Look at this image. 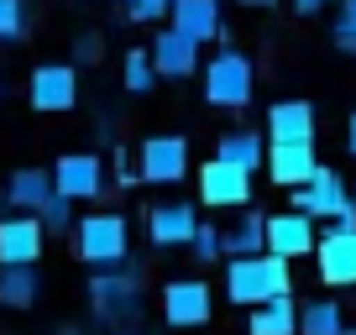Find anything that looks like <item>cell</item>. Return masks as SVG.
Wrapping results in <instances>:
<instances>
[{"label":"cell","mask_w":356,"mask_h":335,"mask_svg":"<svg viewBox=\"0 0 356 335\" xmlns=\"http://www.w3.org/2000/svg\"><path fill=\"white\" fill-rule=\"evenodd\" d=\"M194 225H200L194 204H184V199H173V204H152V210H147V241L163 246V252H173V246H189Z\"/></svg>","instance_id":"obj_15"},{"label":"cell","mask_w":356,"mask_h":335,"mask_svg":"<svg viewBox=\"0 0 356 335\" xmlns=\"http://www.w3.org/2000/svg\"><path fill=\"white\" fill-rule=\"evenodd\" d=\"M346 320H341V304L335 299H304L299 304V325L293 335H341Z\"/></svg>","instance_id":"obj_23"},{"label":"cell","mask_w":356,"mask_h":335,"mask_svg":"<svg viewBox=\"0 0 356 335\" xmlns=\"http://www.w3.org/2000/svg\"><path fill=\"white\" fill-rule=\"evenodd\" d=\"M79 257L95 272L126 268V257H131V225H126V215H115V210L84 215V220H79Z\"/></svg>","instance_id":"obj_2"},{"label":"cell","mask_w":356,"mask_h":335,"mask_svg":"<svg viewBox=\"0 0 356 335\" xmlns=\"http://www.w3.org/2000/svg\"><path fill=\"white\" fill-rule=\"evenodd\" d=\"M53 335H84V330H79V325H58Z\"/></svg>","instance_id":"obj_33"},{"label":"cell","mask_w":356,"mask_h":335,"mask_svg":"<svg viewBox=\"0 0 356 335\" xmlns=\"http://www.w3.org/2000/svg\"><path fill=\"white\" fill-rule=\"evenodd\" d=\"M168 6H173V0H131L126 16H131V22H157V16H168Z\"/></svg>","instance_id":"obj_31"},{"label":"cell","mask_w":356,"mask_h":335,"mask_svg":"<svg viewBox=\"0 0 356 335\" xmlns=\"http://www.w3.org/2000/svg\"><path fill=\"white\" fill-rule=\"evenodd\" d=\"M346 147L356 152V115H351V131H346Z\"/></svg>","instance_id":"obj_34"},{"label":"cell","mask_w":356,"mask_h":335,"mask_svg":"<svg viewBox=\"0 0 356 335\" xmlns=\"http://www.w3.org/2000/svg\"><path fill=\"white\" fill-rule=\"evenodd\" d=\"M0 194H6V204H11V210L37 215L47 199H53V173H47V168H16Z\"/></svg>","instance_id":"obj_19"},{"label":"cell","mask_w":356,"mask_h":335,"mask_svg":"<svg viewBox=\"0 0 356 335\" xmlns=\"http://www.w3.org/2000/svg\"><path fill=\"white\" fill-rule=\"evenodd\" d=\"M37 225H42V236H68V225H74V199L53 194V199L37 210Z\"/></svg>","instance_id":"obj_26"},{"label":"cell","mask_w":356,"mask_h":335,"mask_svg":"<svg viewBox=\"0 0 356 335\" xmlns=\"http://www.w3.org/2000/svg\"><path fill=\"white\" fill-rule=\"evenodd\" d=\"M26 37V0H0V42Z\"/></svg>","instance_id":"obj_27"},{"label":"cell","mask_w":356,"mask_h":335,"mask_svg":"<svg viewBox=\"0 0 356 335\" xmlns=\"http://www.w3.org/2000/svg\"><path fill=\"white\" fill-rule=\"evenodd\" d=\"M53 194H63V199H100L105 194V163L95 152H63L53 163Z\"/></svg>","instance_id":"obj_11"},{"label":"cell","mask_w":356,"mask_h":335,"mask_svg":"<svg viewBox=\"0 0 356 335\" xmlns=\"http://www.w3.org/2000/svg\"><path fill=\"white\" fill-rule=\"evenodd\" d=\"M37 293H42L37 268H0V304L6 309H32Z\"/></svg>","instance_id":"obj_24"},{"label":"cell","mask_w":356,"mask_h":335,"mask_svg":"<svg viewBox=\"0 0 356 335\" xmlns=\"http://www.w3.org/2000/svg\"><path fill=\"white\" fill-rule=\"evenodd\" d=\"M0 204H6V194H0Z\"/></svg>","instance_id":"obj_37"},{"label":"cell","mask_w":356,"mask_h":335,"mask_svg":"<svg viewBox=\"0 0 356 335\" xmlns=\"http://www.w3.org/2000/svg\"><path fill=\"white\" fill-rule=\"evenodd\" d=\"M89 304H95V314L111 325H126L136 309H142V299H136V278L126 268H105L89 278Z\"/></svg>","instance_id":"obj_8"},{"label":"cell","mask_w":356,"mask_h":335,"mask_svg":"<svg viewBox=\"0 0 356 335\" xmlns=\"http://www.w3.org/2000/svg\"><path fill=\"white\" fill-rule=\"evenodd\" d=\"M335 42L346 47V53H356V0H341V6H335Z\"/></svg>","instance_id":"obj_29"},{"label":"cell","mask_w":356,"mask_h":335,"mask_svg":"<svg viewBox=\"0 0 356 335\" xmlns=\"http://www.w3.org/2000/svg\"><path fill=\"white\" fill-rule=\"evenodd\" d=\"M26 100L42 115H63L79 105V68L74 63H42L32 68V84H26Z\"/></svg>","instance_id":"obj_6"},{"label":"cell","mask_w":356,"mask_h":335,"mask_svg":"<svg viewBox=\"0 0 356 335\" xmlns=\"http://www.w3.org/2000/svg\"><path fill=\"white\" fill-rule=\"evenodd\" d=\"M293 210L309 215V220H335L341 231H356V199L346 194L341 173L325 168V163H320V173H314L304 189H293Z\"/></svg>","instance_id":"obj_4"},{"label":"cell","mask_w":356,"mask_h":335,"mask_svg":"<svg viewBox=\"0 0 356 335\" xmlns=\"http://www.w3.org/2000/svg\"><path fill=\"white\" fill-rule=\"evenodd\" d=\"M341 335H356V330H341Z\"/></svg>","instance_id":"obj_36"},{"label":"cell","mask_w":356,"mask_h":335,"mask_svg":"<svg viewBox=\"0 0 356 335\" xmlns=\"http://www.w3.org/2000/svg\"><path fill=\"white\" fill-rule=\"evenodd\" d=\"M147 58H152L157 79H189L194 68H200V42H189V37H178L173 26H168V32H157V37H152Z\"/></svg>","instance_id":"obj_16"},{"label":"cell","mask_w":356,"mask_h":335,"mask_svg":"<svg viewBox=\"0 0 356 335\" xmlns=\"http://www.w3.org/2000/svg\"><path fill=\"white\" fill-rule=\"evenodd\" d=\"M126 6H131V0H126Z\"/></svg>","instance_id":"obj_38"},{"label":"cell","mask_w":356,"mask_h":335,"mask_svg":"<svg viewBox=\"0 0 356 335\" xmlns=\"http://www.w3.org/2000/svg\"><path fill=\"white\" fill-rule=\"evenodd\" d=\"M215 314V293L210 283L200 278H173L163 288V320L173 325V330H194V325H204Z\"/></svg>","instance_id":"obj_9"},{"label":"cell","mask_w":356,"mask_h":335,"mask_svg":"<svg viewBox=\"0 0 356 335\" xmlns=\"http://www.w3.org/2000/svg\"><path fill=\"white\" fill-rule=\"evenodd\" d=\"M42 225L37 215H6L0 220V268H37L42 262Z\"/></svg>","instance_id":"obj_13"},{"label":"cell","mask_w":356,"mask_h":335,"mask_svg":"<svg viewBox=\"0 0 356 335\" xmlns=\"http://www.w3.org/2000/svg\"><path fill=\"white\" fill-rule=\"evenodd\" d=\"M309 257L320 262V283L325 288H356V231L330 225V231L314 241Z\"/></svg>","instance_id":"obj_10"},{"label":"cell","mask_w":356,"mask_h":335,"mask_svg":"<svg viewBox=\"0 0 356 335\" xmlns=\"http://www.w3.org/2000/svg\"><path fill=\"white\" fill-rule=\"evenodd\" d=\"M293 293V272L283 257L262 252V257H231L225 262V299L241 304V309H257L267 299H289Z\"/></svg>","instance_id":"obj_1"},{"label":"cell","mask_w":356,"mask_h":335,"mask_svg":"<svg viewBox=\"0 0 356 335\" xmlns=\"http://www.w3.org/2000/svg\"><path fill=\"white\" fill-rule=\"evenodd\" d=\"M257 90V68L241 47H220V53L204 63V100L220 105V111H241Z\"/></svg>","instance_id":"obj_3"},{"label":"cell","mask_w":356,"mask_h":335,"mask_svg":"<svg viewBox=\"0 0 356 335\" xmlns=\"http://www.w3.org/2000/svg\"><path fill=\"white\" fill-rule=\"evenodd\" d=\"M121 79H126V90H131V95H147L157 84V68H152V58H147V47H131V53H126Z\"/></svg>","instance_id":"obj_25"},{"label":"cell","mask_w":356,"mask_h":335,"mask_svg":"<svg viewBox=\"0 0 356 335\" xmlns=\"http://www.w3.org/2000/svg\"><path fill=\"white\" fill-rule=\"evenodd\" d=\"M189 246H194V257H200V262H220V231H215L210 220H200V225H194Z\"/></svg>","instance_id":"obj_28"},{"label":"cell","mask_w":356,"mask_h":335,"mask_svg":"<svg viewBox=\"0 0 356 335\" xmlns=\"http://www.w3.org/2000/svg\"><path fill=\"white\" fill-rule=\"evenodd\" d=\"M168 16H173L178 37H189V42H200V47L220 37V0H173Z\"/></svg>","instance_id":"obj_18"},{"label":"cell","mask_w":356,"mask_h":335,"mask_svg":"<svg viewBox=\"0 0 356 335\" xmlns=\"http://www.w3.org/2000/svg\"><path fill=\"white\" fill-rule=\"evenodd\" d=\"M241 6H278V0H241Z\"/></svg>","instance_id":"obj_35"},{"label":"cell","mask_w":356,"mask_h":335,"mask_svg":"<svg viewBox=\"0 0 356 335\" xmlns=\"http://www.w3.org/2000/svg\"><path fill=\"white\" fill-rule=\"evenodd\" d=\"M189 173V142L184 136H147L142 152H136V179L142 183H157V189H168V183H178Z\"/></svg>","instance_id":"obj_5"},{"label":"cell","mask_w":356,"mask_h":335,"mask_svg":"<svg viewBox=\"0 0 356 335\" xmlns=\"http://www.w3.org/2000/svg\"><path fill=\"white\" fill-rule=\"evenodd\" d=\"M267 179L278 189H304V183L320 173V157H314V142H289V147H267Z\"/></svg>","instance_id":"obj_14"},{"label":"cell","mask_w":356,"mask_h":335,"mask_svg":"<svg viewBox=\"0 0 356 335\" xmlns=\"http://www.w3.org/2000/svg\"><path fill=\"white\" fill-rule=\"evenodd\" d=\"M215 157L231 168H241V173H252V168H262L267 157V142L252 131V126H236V131H220V142H215Z\"/></svg>","instance_id":"obj_20"},{"label":"cell","mask_w":356,"mask_h":335,"mask_svg":"<svg viewBox=\"0 0 356 335\" xmlns=\"http://www.w3.org/2000/svg\"><path fill=\"white\" fill-rule=\"evenodd\" d=\"M231 252V257H262V210H241L236 215L231 231H220V257Z\"/></svg>","instance_id":"obj_21"},{"label":"cell","mask_w":356,"mask_h":335,"mask_svg":"<svg viewBox=\"0 0 356 335\" xmlns=\"http://www.w3.org/2000/svg\"><path fill=\"white\" fill-rule=\"evenodd\" d=\"M262 246L273 257L293 262V257H309L314 252V220L299 210H278V215H262Z\"/></svg>","instance_id":"obj_12"},{"label":"cell","mask_w":356,"mask_h":335,"mask_svg":"<svg viewBox=\"0 0 356 335\" xmlns=\"http://www.w3.org/2000/svg\"><path fill=\"white\" fill-rule=\"evenodd\" d=\"M293 325H299V304L289 299H267L252 309V320H246V335H293Z\"/></svg>","instance_id":"obj_22"},{"label":"cell","mask_w":356,"mask_h":335,"mask_svg":"<svg viewBox=\"0 0 356 335\" xmlns=\"http://www.w3.org/2000/svg\"><path fill=\"white\" fill-rule=\"evenodd\" d=\"M320 6H325V0H293V11H299V16H314Z\"/></svg>","instance_id":"obj_32"},{"label":"cell","mask_w":356,"mask_h":335,"mask_svg":"<svg viewBox=\"0 0 356 335\" xmlns=\"http://www.w3.org/2000/svg\"><path fill=\"white\" fill-rule=\"evenodd\" d=\"M100 32H79L74 37V63H100Z\"/></svg>","instance_id":"obj_30"},{"label":"cell","mask_w":356,"mask_h":335,"mask_svg":"<svg viewBox=\"0 0 356 335\" xmlns=\"http://www.w3.org/2000/svg\"><path fill=\"white\" fill-rule=\"evenodd\" d=\"M314 142V105L309 100H278L267 111V147Z\"/></svg>","instance_id":"obj_17"},{"label":"cell","mask_w":356,"mask_h":335,"mask_svg":"<svg viewBox=\"0 0 356 335\" xmlns=\"http://www.w3.org/2000/svg\"><path fill=\"white\" fill-rule=\"evenodd\" d=\"M200 204L204 210H246V204H252V173L210 157V163L200 168Z\"/></svg>","instance_id":"obj_7"}]
</instances>
